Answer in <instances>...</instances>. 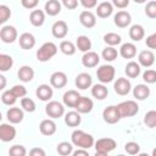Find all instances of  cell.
<instances>
[{
	"label": "cell",
	"instance_id": "cell-1",
	"mask_svg": "<svg viewBox=\"0 0 156 156\" xmlns=\"http://www.w3.org/2000/svg\"><path fill=\"white\" fill-rule=\"evenodd\" d=\"M71 140H72V144L78 146L79 149H89L91 147L95 141H94V138L91 134H88L80 129H76L72 134H71Z\"/></svg>",
	"mask_w": 156,
	"mask_h": 156
},
{
	"label": "cell",
	"instance_id": "cell-2",
	"mask_svg": "<svg viewBox=\"0 0 156 156\" xmlns=\"http://www.w3.org/2000/svg\"><path fill=\"white\" fill-rule=\"evenodd\" d=\"M57 54V46L52 41L44 43L37 51V58L40 62H46L51 60Z\"/></svg>",
	"mask_w": 156,
	"mask_h": 156
},
{
	"label": "cell",
	"instance_id": "cell-3",
	"mask_svg": "<svg viewBox=\"0 0 156 156\" xmlns=\"http://www.w3.org/2000/svg\"><path fill=\"white\" fill-rule=\"evenodd\" d=\"M117 107H118L121 118L133 117V116H135V115L138 113V111H139V106H138V104H136L134 100H127V101H123V102L118 104Z\"/></svg>",
	"mask_w": 156,
	"mask_h": 156
},
{
	"label": "cell",
	"instance_id": "cell-4",
	"mask_svg": "<svg viewBox=\"0 0 156 156\" xmlns=\"http://www.w3.org/2000/svg\"><path fill=\"white\" fill-rule=\"evenodd\" d=\"M115 74H116V69L111 65H102L96 71V77L102 84L112 82L115 79Z\"/></svg>",
	"mask_w": 156,
	"mask_h": 156
},
{
	"label": "cell",
	"instance_id": "cell-5",
	"mask_svg": "<svg viewBox=\"0 0 156 156\" xmlns=\"http://www.w3.org/2000/svg\"><path fill=\"white\" fill-rule=\"evenodd\" d=\"M45 112L50 118H60L65 113V107L58 101H49L45 106Z\"/></svg>",
	"mask_w": 156,
	"mask_h": 156
},
{
	"label": "cell",
	"instance_id": "cell-6",
	"mask_svg": "<svg viewBox=\"0 0 156 156\" xmlns=\"http://www.w3.org/2000/svg\"><path fill=\"white\" fill-rule=\"evenodd\" d=\"M102 118L106 123L108 124H115L117 123L119 119H121V115H119V111H118V107L115 106V105H111V106H107L105 107V110L102 111Z\"/></svg>",
	"mask_w": 156,
	"mask_h": 156
},
{
	"label": "cell",
	"instance_id": "cell-7",
	"mask_svg": "<svg viewBox=\"0 0 156 156\" xmlns=\"http://www.w3.org/2000/svg\"><path fill=\"white\" fill-rule=\"evenodd\" d=\"M117 146L115 139L112 138H101L95 141V150L99 152H106L108 154L110 151L115 150Z\"/></svg>",
	"mask_w": 156,
	"mask_h": 156
},
{
	"label": "cell",
	"instance_id": "cell-8",
	"mask_svg": "<svg viewBox=\"0 0 156 156\" xmlns=\"http://www.w3.org/2000/svg\"><path fill=\"white\" fill-rule=\"evenodd\" d=\"M17 29L13 26H4L0 29V38L4 43H13L17 39Z\"/></svg>",
	"mask_w": 156,
	"mask_h": 156
},
{
	"label": "cell",
	"instance_id": "cell-9",
	"mask_svg": "<svg viewBox=\"0 0 156 156\" xmlns=\"http://www.w3.org/2000/svg\"><path fill=\"white\" fill-rule=\"evenodd\" d=\"M67 84V76L61 71H56L50 76V85L56 89H62Z\"/></svg>",
	"mask_w": 156,
	"mask_h": 156
},
{
	"label": "cell",
	"instance_id": "cell-10",
	"mask_svg": "<svg viewBox=\"0 0 156 156\" xmlns=\"http://www.w3.org/2000/svg\"><path fill=\"white\" fill-rule=\"evenodd\" d=\"M113 89H115L116 94L124 96V95H127V94L130 91L132 85H130V82H129L127 78L121 77V78H117V80L115 82V84H113Z\"/></svg>",
	"mask_w": 156,
	"mask_h": 156
},
{
	"label": "cell",
	"instance_id": "cell-11",
	"mask_svg": "<svg viewBox=\"0 0 156 156\" xmlns=\"http://www.w3.org/2000/svg\"><path fill=\"white\" fill-rule=\"evenodd\" d=\"M16 136V128L9 123H2L0 126V139L4 143L13 140Z\"/></svg>",
	"mask_w": 156,
	"mask_h": 156
},
{
	"label": "cell",
	"instance_id": "cell-12",
	"mask_svg": "<svg viewBox=\"0 0 156 156\" xmlns=\"http://www.w3.org/2000/svg\"><path fill=\"white\" fill-rule=\"evenodd\" d=\"M113 22H115V24H116L117 27H119V28H126V27H128V26L130 24V22H132V16H130L129 12H127V11H124V10H121V11H118V12L115 15Z\"/></svg>",
	"mask_w": 156,
	"mask_h": 156
},
{
	"label": "cell",
	"instance_id": "cell-13",
	"mask_svg": "<svg viewBox=\"0 0 156 156\" xmlns=\"http://www.w3.org/2000/svg\"><path fill=\"white\" fill-rule=\"evenodd\" d=\"M51 33L57 39H63L68 33V26L65 21H56L51 27Z\"/></svg>",
	"mask_w": 156,
	"mask_h": 156
},
{
	"label": "cell",
	"instance_id": "cell-14",
	"mask_svg": "<svg viewBox=\"0 0 156 156\" xmlns=\"http://www.w3.org/2000/svg\"><path fill=\"white\" fill-rule=\"evenodd\" d=\"M80 98H82V95H80L77 90L71 89V90H67V91L63 94L62 100H63V104H65L66 106L74 108V107L77 106V104H78V101H79Z\"/></svg>",
	"mask_w": 156,
	"mask_h": 156
},
{
	"label": "cell",
	"instance_id": "cell-15",
	"mask_svg": "<svg viewBox=\"0 0 156 156\" xmlns=\"http://www.w3.org/2000/svg\"><path fill=\"white\" fill-rule=\"evenodd\" d=\"M6 117H7V119H9L10 123L17 124V123H21L23 121L24 112L20 107H10L7 110V112H6Z\"/></svg>",
	"mask_w": 156,
	"mask_h": 156
},
{
	"label": "cell",
	"instance_id": "cell-16",
	"mask_svg": "<svg viewBox=\"0 0 156 156\" xmlns=\"http://www.w3.org/2000/svg\"><path fill=\"white\" fill-rule=\"evenodd\" d=\"M74 83H76V87H77L78 89L85 90V89H88V88L91 87V84H93V78H91V76H90L89 73L82 72V73H79V74L76 77Z\"/></svg>",
	"mask_w": 156,
	"mask_h": 156
},
{
	"label": "cell",
	"instance_id": "cell-17",
	"mask_svg": "<svg viewBox=\"0 0 156 156\" xmlns=\"http://www.w3.org/2000/svg\"><path fill=\"white\" fill-rule=\"evenodd\" d=\"M52 94H54L52 87L49 84H40L35 90L37 98L41 101H49L52 98Z\"/></svg>",
	"mask_w": 156,
	"mask_h": 156
},
{
	"label": "cell",
	"instance_id": "cell-18",
	"mask_svg": "<svg viewBox=\"0 0 156 156\" xmlns=\"http://www.w3.org/2000/svg\"><path fill=\"white\" fill-rule=\"evenodd\" d=\"M79 22L85 28H93L96 24V17H95V15L91 11L85 10V11H82L80 12V15H79Z\"/></svg>",
	"mask_w": 156,
	"mask_h": 156
},
{
	"label": "cell",
	"instance_id": "cell-19",
	"mask_svg": "<svg viewBox=\"0 0 156 156\" xmlns=\"http://www.w3.org/2000/svg\"><path fill=\"white\" fill-rule=\"evenodd\" d=\"M138 63L143 67H151L155 62V55L151 50H143L138 55Z\"/></svg>",
	"mask_w": 156,
	"mask_h": 156
},
{
	"label": "cell",
	"instance_id": "cell-20",
	"mask_svg": "<svg viewBox=\"0 0 156 156\" xmlns=\"http://www.w3.org/2000/svg\"><path fill=\"white\" fill-rule=\"evenodd\" d=\"M99 62H100V56L95 51H88L82 57L83 66L84 67H88V68H93V67L98 66Z\"/></svg>",
	"mask_w": 156,
	"mask_h": 156
},
{
	"label": "cell",
	"instance_id": "cell-21",
	"mask_svg": "<svg viewBox=\"0 0 156 156\" xmlns=\"http://www.w3.org/2000/svg\"><path fill=\"white\" fill-rule=\"evenodd\" d=\"M39 129H40V133L43 135H46V136H50L52 134L56 133V123L51 119V118H48V119H43L39 124Z\"/></svg>",
	"mask_w": 156,
	"mask_h": 156
},
{
	"label": "cell",
	"instance_id": "cell-22",
	"mask_svg": "<svg viewBox=\"0 0 156 156\" xmlns=\"http://www.w3.org/2000/svg\"><path fill=\"white\" fill-rule=\"evenodd\" d=\"M93 107H94V102H93V100H91L90 98L82 96V98L79 99V101H78V104H77V106H76L74 108H76V111L79 112V113H89V112H91Z\"/></svg>",
	"mask_w": 156,
	"mask_h": 156
},
{
	"label": "cell",
	"instance_id": "cell-23",
	"mask_svg": "<svg viewBox=\"0 0 156 156\" xmlns=\"http://www.w3.org/2000/svg\"><path fill=\"white\" fill-rule=\"evenodd\" d=\"M18 43H20V46L23 49V50H30L32 48H34L35 45V38L32 33H22L18 38Z\"/></svg>",
	"mask_w": 156,
	"mask_h": 156
},
{
	"label": "cell",
	"instance_id": "cell-24",
	"mask_svg": "<svg viewBox=\"0 0 156 156\" xmlns=\"http://www.w3.org/2000/svg\"><path fill=\"white\" fill-rule=\"evenodd\" d=\"M113 5L108 1H102L96 6V15L100 18H107L112 15Z\"/></svg>",
	"mask_w": 156,
	"mask_h": 156
},
{
	"label": "cell",
	"instance_id": "cell-25",
	"mask_svg": "<svg viewBox=\"0 0 156 156\" xmlns=\"http://www.w3.org/2000/svg\"><path fill=\"white\" fill-rule=\"evenodd\" d=\"M17 76H18V78H20L21 82L28 83V82H30L34 78V69L30 66H26L24 65V66L20 67V69L17 72Z\"/></svg>",
	"mask_w": 156,
	"mask_h": 156
},
{
	"label": "cell",
	"instance_id": "cell-26",
	"mask_svg": "<svg viewBox=\"0 0 156 156\" xmlns=\"http://www.w3.org/2000/svg\"><path fill=\"white\" fill-rule=\"evenodd\" d=\"M119 55L123 58H133L136 55V48L133 43H124L119 49Z\"/></svg>",
	"mask_w": 156,
	"mask_h": 156
},
{
	"label": "cell",
	"instance_id": "cell-27",
	"mask_svg": "<svg viewBox=\"0 0 156 156\" xmlns=\"http://www.w3.org/2000/svg\"><path fill=\"white\" fill-rule=\"evenodd\" d=\"M82 122L80 113L77 111H69L65 115V123L68 127H78Z\"/></svg>",
	"mask_w": 156,
	"mask_h": 156
},
{
	"label": "cell",
	"instance_id": "cell-28",
	"mask_svg": "<svg viewBox=\"0 0 156 156\" xmlns=\"http://www.w3.org/2000/svg\"><path fill=\"white\" fill-rule=\"evenodd\" d=\"M29 22L34 27H40L45 22V13L41 10H33L29 15Z\"/></svg>",
	"mask_w": 156,
	"mask_h": 156
},
{
	"label": "cell",
	"instance_id": "cell-29",
	"mask_svg": "<svg viewBox=\"0 0 156 156\" xmlns=\"http://www.w3.org/2000/svg\"><path fill=\"white\" fill-rule=\"evenodd\" d=\"M133 95L136 100H145L150 96V88L146 84H138L133 89Z\"/></svg>",
	"mask_w": 156,
	"mask_h": 156
},
{
	"label": "cell",
	"instance_id": "cell-30",
	"mask_svg": "<svg viewBox=\"0 0 156 156\" xmlns=\"http://www.w3.org/2000/svg\"><path fill=\"white\" fill-rule=\"evenodd\" d=\"M145 35L144 27L141 24H133L129 28V38L133 41H140Z\"/></svg>",
	"mask_w": 156,
	"mask_h": 156
},
{
	"label": "cell",
	"instance_id": "cell-31",
	"mask_svg": "<svg viewBox=\"0 0 156 156\" xmlns=\"http://www.w3.org/2000/svg\"><path fill=\"white\" fill-rule=\"evenodd\" d=\"M124 72L127 74V77L129 78H136L140 72H141V68H140V65L135 61H129L127 65H126V68H124Z\"/></svg>",
	"mask_w": 156,
	"mask_h": 156
},
{
	"label": "cell",
	"instance_id": "cell-32",
	"mask_svg": "<svg viewBox=\"0 0 156 156\" xmlns=\"http://www.w3.org/2000/svg\"><path fill=\"white\" fill-rule=\"evenodd\" d=\"M45 12L49 16H56L61 12V2L57 0H49L45 2Z\"/></svg>",
	"mask_w": 156,
	"mask_h": 156
},
{
	"label": "cell",
	"instance_id": "cell-33",
	"mask_svg": "<svg viewBox=\"0 0 156 156\" xmlns=\"http://www.w3.org/2000/svg\"><path fill=\"white\" fill-rule=\"evenodd\" d=\"M76 46L78 50H80L85 54V52L90 51V49H91V40L87 35H79L76 40Z\"/></svg>",
	"mask_w": 156,
	"mask_h": 156
},
{
	"label": "cell",
	"instance_id": "cell-34",
	"mask_svg": "<svg viewBox=\"0 0 156 156\" xmlns=\"http://www.w3.org/2000/svg\"><path fill=\"white\" fill-rule=\"evenodd\" d=\"M91 95L98 100H104L108 95V89L104 84H95L91 88Z\"/></svg>",
	"mask_w": 156,
	"mask_h": 156
},
{
	"label": "cell",
	"instance_id": "cell-35",
	"mask_svg": "<svg viewBox=\"0 0 156 156\" xmlns=\"http://www.w3.org/2000/svg\"><path fill=\"white\" fill-rule=\"evenodd\" d=\"M60 50H61L62 54H65L67 56H72V55L76 54L77 46L69 40H62L61 44H60Z\"/></svg>",
	"mask_w": 156,
	"mask_h": 156
},
{
	"label": "cell",
	"instance_id": "cell-36",
	"mask_svg": "<svg viewBox=\"0 0 156 156\" xmlns=\"http://www.w3.org/2000/svg\"><path fill=\"white\" fill-rule=\"evenodd\" d=\"M56 151L61 156H68L69 154L73 152V144L68 141H61L60 144H57Z\"/></svg>",
	"mask_w": 156,
	"mask_h": 156
},
{
	"label": "cell",
	"instance_id": "cell-37",
	"mask_svg": "<svg viewBox=\"0 0 156 156\" xmlns=\"http://www.w3.org/2000/svg\"><path fill=\"white\" fill-rule=\"evenodd\" d=\"M101 56H102V58L106 60L107 62H112V61H115V60L117 58L118 51H117L113 46H106V48L102 50Z\"/></svg>",
	"mask_w": 156,
	"mask_h": 156
},
{
	"label": "cell",
	"instance_id": "cell-38",
	"mask_svg": "<svg viewBox=\"0 0 156 156\" xmlns=\"http://www.w3.org/2000/svg\"><path fill=\"white\" fill-rule=\"evenodd\" d=\"M13 66V58L10 55L0 54V71L6 72Z\"/></svg>",
	"mask_w": 156,
	"mask_h": 156
},
{
	"label": "cell",
	"instance_id": "cell-39",
	"mask_svg": "<svg viewBox=\"0 0 156 156\" xmlns=\"http://www.w3.org/2000/svg\"><path fill=\"white\" fill-rule=\"evenodd\" d=\"M104 41L108 46H115V45H117V44H119L122 41V38H121L119 34L113 33V32H110V33H106L104 35Z\"/></svg>",
	"mask_w": 156,
	"mask_h": 156
},
{
	"label": "cell",
	"instance_id": "cell-40",
	"mask_svg": "<svg viewBox=\"0 0 156 156\" xmlns=\"http://www.w3.org/2000/svg\"><path fill=\"white\" fill-rule=\"evenodd\" d=\"M144 123L149 128H155L156 127V111L155 110H150V111H147L145 113V116H144Z\"/></svg>",
	"mask_w": 156,
	"mask_h": 156
},
{
	"label": "cell",
	"instance_id": "cell-41",
	"mask_svg": "<svg viewBox=\"0 0 156 156\" xmlns=\"http://www.w3.org/2000/svg\"><path fill=\"white\" fill-rule=\"evenodd\" d=\"M21 107L26 112H34L35 111V102L30 98H22L21 99Z\"/></svg>",
	"mask_w": 156,
	"mask_h": 156
},
{
	"label": "cell",
	"instance_id": "cell-42",
	"mask_svg": "<svg viewBox=\"0 0 156 156\" xmlns=\"http://www.w3.org/2000/svg\"><path fill=\"white\" fill-rule=\"evenodd\" d=\"M9 155L10 156H26L27 155V150L23 145H12L9 150Z\"/></svg>",
	"mask_w": 156,
	"mask_h": 156
},
{
	"label": "cell",
	"instance_id": "cell-43",
	"mask_svg": "<svg viewBox=\"0 0 156 156\" xmlns=\"http://www.w3.org/2000/svg\"><path fill=\"white\" fill-rule=\"evenodd\" d=\"M16 100H17V98L12 94V91L9 89V90H6V91H4L2 94H1V101L5 104V105H13L15 102H16Z\"/></svg>",
	"mask_w": 156,
	"mask_h": 156
},
{
	"label": "cell",
	"instance_id": "cell-44",
	"mask_svg": "<svg viewBox=\"0 0 156 156\" xmlns=\"http://www.w3.org/2000/svg\"><path fill=\"white\" fill-rule=\"evenodd\" d=\"M124 150L127 151V154L129 155H138L139 151H140V146L138 143L135 141H128L126 145H124Z\"/></svg>",
	"mask_w": 156,
	"mask_h": 156
},
{
	"label": "cell",
	"instance_id": "cell-45",
	"mask_svg": "<svg viewBox=\"0 0 156 156\" xmlns=\"http://www.w3.org/2000/svg\"><path fill=\"white\" fill-rule=\"evenodd\" d=\"M10 90L12 91V94H13L17 99H18V98H24V96L27 95V89H26V87H23V85H21V84L13 85Z\"/></svg>",
	"mask_w": 156,
	"mask_h": 156
},
{
	"label": "cell",
	"instance_id": "cell-46",
	"mask_svg": "<svg viewBox=\"0 0 156 156\" xmlns=\"http://www.w3.org/2000/svg\"><path fill=\"white\" fill-rule=\"evenodd\" d=\"M11 17V10L6 5H0V23L4 24Z\"/></svg>",
	"mask_w": 156,
	"mask_h": 156
},
{
	"label": "cell",
	"instance_id": "cell-47",
	"mask_svg": "<svg viewBox=\"0 0 156 156\" xmlns=\"http://www.w3.org/2000/svg\"><path fill=\"white\" fill-rule=\"evenodd\" d=\"M143 79L144 82H146L147 84H154L156 83V71L154 69H146L143 73Z\"/></svg>",
	"mask_w": 156,
	"mask_h": 156
},
{
	"label": "cell",
	"instance_id": "cell-48",
	"mask_svg": "<svg viewBox=\"0 0 156 156\" xmlns=\"http://www.w3.org/2000/svg\"><path fill=\"white\" fill-rule=\"evenodd\" d=\"M145 13L150 18H156V1H149L145 6Z\"/></svg>",
	"mask_w": 156,
	"mask_h": 156
},
{
	"label": "cell",
	"instance_id": "cell-49",
	"mask_svg": "<svg viewBox=\"0 0 156 156\" xmlns=\"http://www.w3.org/2000/svg\"><path fill=\"white\" fill-rule=\"evenodd\" d=\"M146 46L150 48V49H155L156 50V32L150 34L146 38Z\"/></svg>",
	"mask_w": 156,
	"mask_h": 156
},
{
	"label": "cell",
	"instance_id": "cell-50",
	"mask_svg": "<svg viewBox=\"0 0 156 156\" xmlns=\"http://www.w3.org/2000/svg\"><path fill=\"white\" fill-rule=\"evenodd\" d=\"M21 4H22L23 7H26L28 10H32L38 5V0H22Z\"/></svg>",
	"mask_w": 156,
	"mask_h": 156
},
{
	"label": "cell",
	"instance_id": "cell-51",
	"mask_svg": "<svg viewBox=\"0 0 156 156\" xmlns=\"http://www.w3.org/2000/svg\"><path fill=\"white\" fill-rule=\"evenodd\" d=\"M62 5L66 9H68V10H74L78 6V1L77 0H63L62 1Z\"/></svg>",
	"mask_w": 156,
	"mask_h": 156
},
{
	"label": "cell",
	"instance_id": "cell-52",
	"mask_svg": "<svg viewBox=\"0 0 156 156\" xmlns=\"http://www.w3.org/2000/svg\"><path fill=\"white\" fill-rule=\"evenodd\" d=\"M80 4H82L83 7H85L88 10L98 6V1L96 0H80Z\"/></svg>",
	"mask_w": 156,
	"mask_h": 156
},
{
	"label": "cell",
	"instance_id": "cell-53",
	"mask_svg": "<svg viewBox=\"0 0 156 156\" xmlns=\"http://www.w3.org/2000/svg\"><path fill=\"white\" fill-rule=\"evenodd\" d=\"M29 156H46V154L41 147H33L29 150Z\"/></svg>",
	"mask_w": 156,
	"mask_h": 156
},
{
	"label": "cell",
	"instance_id": "cell-54",
	"mask_svg": "<svg viewBox=\"0 0 156 156\" xmlns=\"http://www.w3.org/2000/svg\"><path fill=\"white\" fill-rule=\"evenodd\" d=\"M112 5H115L118 9H124V7H127L129 5V0H113Z\"/></svg>",
	"mask_w": 156,
	"mask_h": 156
},
{
	"label": "cell",
	"instance_id": "cell-55",
	"mask_svg": "<svg viewBox=\"0 0 156 156\" xmlns=\"http://www.w3.org/2000/svg\"><path fill=\"white\" fill-rule=\"evenodd\" d=\"M72 156H90V155H89V152L85 149H78V150L73 151Z\"/></svg>",
	"mask_w": 156,
	"mask_h": 156
},
{
	"label": "cell",
	"instance_id": "cell-56",
	"mask_svg": "<svg viewBox=\"0 0 156 156\" xmlns=\"http://www.w3.org/2000/svg\"><path fill=\"white\" fill-rule=\"evenodd\" d=\"M0 80H1V85H0V89H4L5 88V85H6V79H5V77L1 74L0 76Z\"/></svg>",
	"mask_w": 156,
	"mask_h": 156
},
{
	"label": "cell",
	"instance_id": "cell-57",
	"mask_svg": "<svg viewBox=\"0 0 156 156\" xmlns=\"http://www.w3.org/2000/svg\"><path fill=\"white\" fill-rule=\"evenodd\" d=\"M94 156H108V155H107L106 152H99V151H96Z\"/></svg>",
	"mask_w": 156,
	"mask_h": 156
},
{
	"label": "cell",
	"instance_id": "cell-58",
	"mask_svg": "<svg viewBox=\"0 0 156 156\" xmlns=\"http://www.w3.org/2000/svg\"><path fill=\"white\" fill-rule=\"evenodd\" d=\"M136 156H149L147 154H145V152H141V154H138Z\"/></svg>",
	"mask_w": 156,
	"mask_h": 156
},
{
	"label": "cell",
	"instance_id": "cell-59",
	"mask_svg": "<svg viewBox=\"0 0 156 156\" xmlns=\"http://www.w3.org/2000/svg\"><path fill=\"white\" fill-rule=\"evenodd\" d=\"M152 156H156V147L152 150Z\"/></svg>",
	"mask_w": 156,
	"mask_h": 156
},
{
	"label": "cell",
	"instance_id": "cell-60",
	"mask_svg": "<svg viewBox=\"0 0 156 156\" xmlns=\"http://www.w3.org/2000/svg\"><path fill=\"white\" fill-rule=\"evenodd\" d=\"M117 156H124V155H117Z\"/></svg>",
	"mask_w": 156,
	"mask_h": 156
}]
</instances>
